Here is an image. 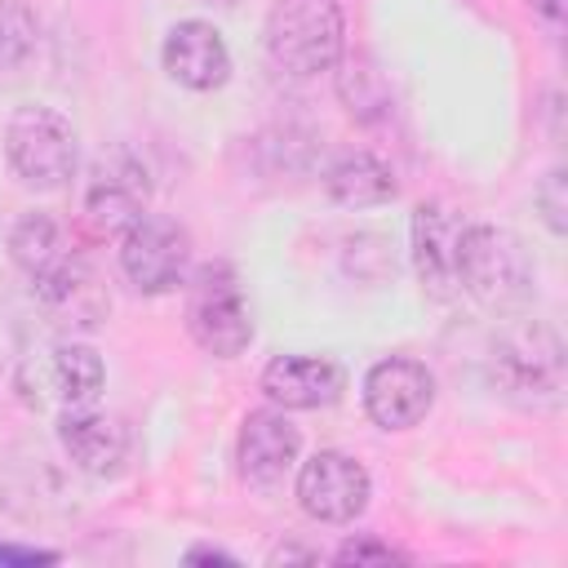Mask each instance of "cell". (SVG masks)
I'll return each instance as SVG.
<instances>
[{
	"label": "cell",
	"instance_id": "obj_21",
	"mask_svg": "<svg viewBox=\"0 0 568 568\" xmlns=\"http://www.w3.org/2000/svg\"><path fill=\"white\" fill-rule=\"evenodd\" d=\"M337 564H395V559H404L395 546H386V541H377V537H368V532H359V537H351V541H342L337 546V555H333Z\"/></svg>",
	"mask_w": 568,
	"mask_h": 568
},
{
	"label": "cell",
	"instance_id": "obj_10",
	"mask_svg": "<svg viewBox=\"0 0 568 568\" xmlns=\"http://www.w3.org/2000/svg\"><path fill=\"white\" fill-rule=\"evenodd\" d=\"M302 453V430L280 413V408H253L240 426V444H235V462L244 484L253 488H275L288 479V470L297 466Z\"/></svg>",
	"mask_w": 568,
	"mask_h": 568
},
{
	"label": "cell",
	"instance_id": "obj_15",
	"mask_svg": "<svg viewBox=\"0 0 568 568\" xmlns=\"http://www.w3.org/2000/svg\"><path fill=\"white\" fill-rule=\"evenodd\" d=\"M44 386L49 395L62 404V413L71 408H89L98 395H102V382H106V368H102V355L84 342H58L49 355H44Z\"/></svg>",
	"mask_w": 568,
	"mask_h": 568
},
{
	"label": "cell",
	"instance_id": "obj_20",
	"mask_svg": "<svg viewBox=\"0 0 568 568\" xmlns=\"http://www.w3.org/2000/svg\"><path fill=\"white\" fill-rule=\"evenodd\" d=\"M532 200H537L546 226H550L555 235H564V231H568V178H564V169H550V173L541 178V186H537Z\"/></svg>",
	"mask_w": 568,
	"mask_h": 568
},
{
	"label": "cell",
	"instance_id": "obj_11",
	"mask_svg": "<svg viewBox=\"0 0 568 568\" xmlns=\"http://www.w3.org/2000/svg\"><path fill=\"white\" fill-rule=\"evenodd\" d=\"M160 62H164V71H169L182 89H195V93L222 89L226 75H231V49H226L222 31H217L213 22H204V18L173 22L169 36H164Z\"/></svg>",
	"mask_w": 568,
	"mask_h": 568
},
{
	"label": "cell",
	"instance_id": "obj_14",
	"mask_svg": "<svg viewBox=\"0 0 568 568\" xmlns=\"http://www.w3.org/2000/svg\"><path fill=\"white\" fill-rule=\"evenodd\" d=\"M58 439H62V453L84 470V475H120L124 462H129V430L120 417H106V413H93V408H71L62 413V426H58Z\"/></svg>",
	"mask_w": 568,
	"mask_h": 568
},
{
	"label": "cell",
	"instance_id": "obj_8",
	"mask_svg": "<svg viewBox=\"0 0 568 568\" xmlns=\"http://www.w3.org/2000/svg\"><path fill=\"white\" fill-rule=\"evenodd\" d=\"M146 200H151V178L133 151L115 146V151L98 155L89 186H84V217L98 231L120 235L129 222H138L146 213Z\"/></svg>",
	"mask_w": 568,
	"mask_h": 568
},
{
	"label": "cell",
	"instance_id": "obj_6",
	"mask_svg": "<svg viewBox=\"0 0 568 568\" xmlns=\"http://www.w3.org/2000/svg\"><path fill=\"white\" fill-rule=\"evenodd\" d=\"M186 266H191V235L173 217L142 213L120 231V271L129 275L133 288L169 293L186 280Z\"/></svg>",
	"mask_w": 568,
	"mask_h": 568
},
{
	"label": "cell",
	"instance_id": "obj_23",
	"mask_svg": "<svg viewBox=\"0 0 568 568\" xmlns=\"http://www.w3.org/2000/svg\"><path fill=\"white\" fill-rule=\"evenodd\" d=\"M528 4H532V13H541L550 27L564 22V0H528Z\"/></svg>",
	"mask_w": 568,
	"mask_h": 568
},
{
	"label": "cell",
	"instance_id": "obj_13",
	"mask_svg": "<svg viewBox=\"0 0 568 568\" xmlns=\"http://www.w3.org/2000/svg\"><path fill=\"white\" fill-rule=\"evenodd\" d=\"M457 240L462 226L439 200H422L413 209V266L430 297L457 293Z\"/></svg>",
	"mask_w": 568,
	"mask_h": 568
},
{
	"label": "cell",
	"instance_id": "obj_3",
	"mask_svg": "<svg viewBox=\"0 0 568 568\" xmlns=\"http://www.w3.org/2000/svg\"><path fill=\"white\" fill-rule=\"evenodd\" d=\"M493 382L524 408H555L564 395V342L550 324L524 320L493 346Z\"/></svg>",
	"mask_w": 568,
	"mask_h": 568
},
{
	"label": "cell",
	"instance_id": "obj_18",
	"mask_svg": "<svg viewBox=\"0 0 568 568\" xmlns=\"http://www.w3.org/2000/svg\"><path fill=\"white\" fill-rule=\"evenodd\" d=\"M337 93H342V102L351 106V115H359V120H377V115H386V106H390V98H386V84H382V75H377V67L364 58V53H346V58H337Z\"/></svg>",
	"mask_w": 568,
	"mask_h": 568
},
{
	"label": "cell",
	"instance_id": "obj_16",
	"mask_svg": "<svg viewBox=\"0 0 568 568\" xmlns=\"http://www.w3.org/2000/svg\"><path fill=\"white\" fill-rule=\"evenodd\" d=\"M324 191L342 209H373L395 200V169L373 151H346L328 164Z\"/></svg>",
	"mask_w": 568,
	"mask_h": 568
},
{
	"label": "cell",
	"instance_id": "obj_12",
	"mask_svg": "<svg viewBox=\"0 0 568 568\" xmlns=\"http://www.w3.org/2000/svg\"><path fill=\"white\" fill-rule=\"evenodd\" d=\"M262 390L275 408H324L346 390V373L328 355H275L262 368Z\"/></svg>",
	"mask_w": 568,
	"mask_h": 568
},
{
	"label": "cell",
	"instance_id": "obj_19",
	"mask_svg": "<svg viewBox=\"0 0 568 568\" xmlns=\"http://www.w3.org/2000/svg\"><path fill=\"white\" fill-rule=\"evenodd\" d=\"M40 22L22 0H0V71L22 67L36 53Z\"/></svg>",
	"mask_w": 568,
	"mask_h": 568
},
{
	"label": "cell",
	"instance_id": "obj_9",
	"mask_svg": "<svg viewBox=\"0 0 568 568\" xmlns=\"http://www.w3.org/2000/svg\"><path fill=\"white\" fill-rule=\"evenodd\" d=\"M435 404V373L422 359L386 355L364 377V408L382 430L417 426Z\"/></svg>",
	"mask_w": 568,
	"mask_h": 568
},
{
	"label": "cell",
	"instance_id": "obj_5",
	"mask_svg": "<svg viewBox=\"0 0 568 568\" xmlns=\"http://www.w3.org/2000/svg\"><path fill=\"white\" fill-rule=\"evenodd\" d=\"M186 328L195 346L217 359L240 355L253 342V315L231 262H204L186 284Z\"/></svg>",
	"mask_w": 568,
	"mask_h": 568
},
{
	"label": "cell",
	"instance_id": "obj_25",
	"mask_svg": "<svg viewBox=\"0 0 568 568\" xmlns=\"http://www.w3.org/2000/svg\"><path fill=\"white\" fill-rule=\"evenodd\" d=\"M271 559H315V555H306V550H275Z\"/></svg>",
	"mask_w": 568,
	"mask_h": 568
},
{
	"label": "cell",
	"instance_id": "obj_17",
	"mask_svg": "<svg viewBox=\"0 0 568 568\" xmlns=\"http://www.w3.org/2000/svg\"><path fill=\"white\" fill-rule=\"evenodd\" d=\"M71 253H75V248L67 244L62 226H58L49 213H22V217L13 222V231H9V257L31 275V284H36L40 275H49L53 266H62Z\"/></svg>",
	"mask_w": 568,
	"mask_h": 568
},
{
	"label": "cell",
	"instance_id": "obj_22",
	"mask_svg": "<svg viewBox=\"0 0 568 568\" xmlns=\"http://www.w3.org/2000/svg\"><path fill=\"white\" fill-rule=\"evenodd\" d=\"M53 550H22V546H0V564H53Z\"/></svg>",
	"mask_w": 568,
	"mask_h": 568
},
{
	"label": "cell",
	"instance_id": "obj_1",
	"mask_svg": "<svg viewBox=\"0 0 568 568\" xmlns=\"http://www.w3.org/2000/svg\"><path fill=\"white\" fill-rule=\"evenodd\" d=\"M457 288L493 311H515L532 297V262L506 226H462L457 240Z\"/></svg>",
	"mask_w": 568,
	"mask_h": 568
},
{
	"label": "cell",
	"instance_id": "obj_2",
	"mask_svg": "<svg viewBox=\"0 0 568 568\" xmlns=\"http://www.w3.org/2000/svg\"><path fill=\"white\" fill-rule=\"evenodd\" d=\"M346 49V18L337 0H275L266 18V53L288 75L333 71Z\"/></svg>",
	"mask_w": 568,
	"mask_h": 568
},
{
	"label": "cell",
	"instance_id": "obj_4",
	"mask_svg": "<svg viewBox=\"0 0 568 568\" xmlns=\"http://www.w3.org/2000/svg\"><path fill=\"white\" fill-rule=\"evenodd\" d=\"M4 155L9 169L36 186V191H58L67 186V178L75 173L80 146H75V129L67 115H58L53 106H18L4 124Z\"/></svg>",
	"mask_w": 568,
	"mask_h": 568
},
{
	"label": "cell",
	"instance_id": "obj_24",
	"mask_svg": "<svg viewBox=\"0 0 568 568\" xmlns=\"http://www.w3.org/2000/svg\"><path fill=\"white\" fill-rule=\"evenodd\" d=\"M186 559H191V564H235L226 550H209V546H195V550H186Z\"/></svg>",
	"mask_w": 568,
	"mask_h": 568
},
{
	"label": "cell",
	"instance_id": "obj_7",
	"mask_svg": "<svg viewBox=\"0 0 568 568\" xmlns=\"http://www.w3.org/2000/svg\"><path fill=\"white\" fill-rule=\"evenodd\" d=\"M368 493H373L368 470L337 448H320L297 470V501L320 524H351L368 506Z\"/></svg>",
	"mask_w": 568,
	"mask_h": 568
}]
</instances>
